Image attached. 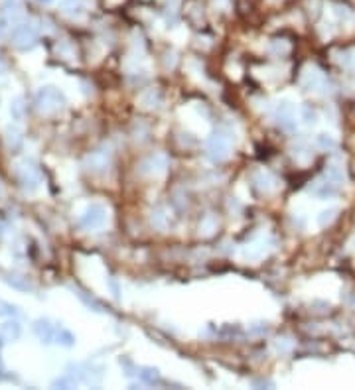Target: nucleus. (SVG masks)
I'll return each mask as SVG.
<instances>
[{
	"label": "nucleus",
	"mask_w": 355,
	"mask_h": 390,
	"mask_svg": "<svg viewBox=\"0 0 355 390\" xmlns=\"http://www.w3.org/2000/svg\"><path fill=\"white\" fill-rule=\"evenodd\" d=\"M324 178L327 181H332V183H336V185H341V183H343V170H341L340 165H336V164L325 165Z\"/></svg>",
	"instance_id": "nucleus-18"
},
{
	"label": "nucleus",
	"mask_w": 355,
	"mask_h": 390,
	"mask_svg": "<svg viewBox=\"0 0 355 390\" xmlns=\"http://www.w3.org/2000/svg\"><path fill=\"white\" fill-rule=\"evenodd\" d=\"M172 2H174V0H172Z\"/></svg>",
	"instance_id": "nucleus-39"
},
{
	"label": "nucleus",
	"mask_w": 355,
	"mask_h": 390,
	"mask_svg": "<svg viewBox=\"0 0 355 390\" xmlns=\"http://www.w3.org/2000/svg\"><path fill=\"white\" fill-rule=\"evenodd\" d=\"M168 164H170V160H168L166 154H160V152L152 154V156H148V158H144L140 162V174H144V176H160V174H164L168 170Z\"/></svg>",
	"instance_id": "nucleus-8"
},
{
	"label": "nucleus",
	"mask_w": 355,
	"mask_h": 390,
	"mask_svg": "<svg viewBox=\"0 0 355 390\" xmlns=\"http://www.w3.org/2000/svg\"><path fill=\"white\" fill-rule=\"evenodd\" d=\"M61 8H63L65 14H69V16H79L81 12H83V4H81V0H63Z\"/></svg>",
	"instance_id": "nucleus-24"
},
{
	"label": "nucleus",
	"mask_w": 355,
	"mask_h": 390,
	"mask_svg": "<svg viewBox=\"0 0 355 390\" xmlns=\"http://www.w3.org/2000/svg\"><path fill=\"white\" fill-rule=\"evenodd\" d=\"M270 49H276L278 53H286V51H288V45L284 44V42H278V40H276V42H272Z\"/></svg>",
	"instance_id": "nucleus-34"
},
{
	"label": "nucleus",
	"mask_w": 355,
	"mask_h": 390,
	"mask_svg": "<svg viewBox=\"0 0 355 390\" xmlns=\"http://www.w3.org/2000/svg\"><path fill=\"white\" fill-rule=\"evenodd\" d=\"M274 120L284 132H294L296 130V110L294 105L288 99H282L274 106Z\"/></svg>",
	"instance_id": "nucleus-3"
},
{
	"label": "nucleus",
	"mask_w": 355,
	"mask_h": 390,
	"mask_svg": "<svg viewBox=\"0 0 355 390\" xmlns=\"http://www.w3.org/2000/svg\"><path fill=\"white\" fill-rule=\"evenodd\" d=\"M10 113H12V117L14 119H22V115H24V105H22V99H16L12 106H10Z\"/></svg>",
	"instance_id": "nucleus-31"
},
{
	"label": "nucleus",
	"mask_w": 355,
	"mask_h": 390,
	"mask_svg": "<svg viewBox=\"0 0 355 390\" xmlns=\"http://www.w3.org/2000/svg\"><path fill=\"white\" fill-rule=\"evenodd\" d=\"M304 87L306 91H314V93H329V81L327 77L318 71V69H308L304 75Z\"/></svg>",
	"instance_id": "nucleus-9"
},
{
	"label": "nucleus",
	"mask_w": 355,
	"mask_h": 390,
	"mask_svg": "<svg viewBox=\"0 0 355 390\" xmlns=\"http://www.w3.org/2000/svg\"><path fill=\"white\" fill-rule=\"evenodd\" d=\"M207 156L213 162H225L231 156V134L227 130H215L207 138Z\"/></svg>",
	"instance_id": "nucleus-2"
},
{
	"label": "nucleus",
	"mask_w": 355,
	"mask_h": 390,
	"mask_svg": "<svg viewBox=\"0 0 355 390\" xmlns=\"http://www.w3.org/2000/svg\"><path fill=\"white\" fill-rule=\"evenodd\" d=\"M217 231V217L213 213H206L199 221V235L204 237H211Z\"/></svg>",
	"instance_id": "nucleus-15"
},
{
	"label": "nucleus",
	"mask_w": 355,
	"mask_h": 390,
	"mask_svg": "<svg viewBox=\"0 0 355 390\" xmlns=\"http://www.w3.org/2000/svg\"><path fill=\"white\" fill-rule=\"evenodd\" d=\"M300 119L304 120L306 126H314V124L318 122V115H316V110H314L310 105H302V108H300Z\"/></svg>",
	"instance_id": "nucleus-25"
},
{
	"label": "nucleus",
	"mask_w": 355,
	"mask_h": 390,
	"mask_svg": "<svg viewBox=\"0 0 355 390\" xmlns=\"http://www.w3.org/2000/svg\"><path fill=\"white\" fill-rule=\"evenodd\" d=\"M292 156H294L298 162H308L312 158V150L306 142H298L292 146Z\"/></svg>",
	"instance_id": "nucleus-19"
},
{
	"label": "nucleus",
	"mask_w": 355,
	"mask_h": 390,
	"mask_svg": "<svg viewBox=\"0 0 355 390\" xmlns=\"http://www.w3.org/2000/svg\"><path fill=\"white\" fill-rule=\"evenodd\" d=\"M12 42L22 49L34 47L36 42H38V28L34 24H30V22L18 24V26L12 28Z\"/></svg>",
	"instance_id": "nucleus-4"
},
{
	"label": "nucleus",
	"mask_w": 355,
	"mask_h": 390,
	"mask_svg": "<svg viewBox=\"0 0 355 390\" xmlns=\"http://www.w3.org/2000/svg\"><path fill=\"white\" fill-rule=\"evenodd\" d=\"M140 103L146 106V108H156V106L160 105V95H158V91H154V89L146 91V93L140 97Z\"/></svg>",
	"instance_id": "nucleus-22"
},
{
	"label": "nucleus",
	"mask_w": 355,
	"mask_h": 390,
	"mask_svg": "<svg viewBox=\"0 0 355 390\" xmlns=\"http://www.w3.org/2000/svg\"><path fill=\"white\" fill-rule=\"evenodd\" d=\"M20 333H22V327H20L18 321H6V323H2V327H0V335H2V339H6V341L18 339Z\"/></svg>",
	"instance_id": "nucleus-16"
},
{
	"label": "nucleus",
	"mask_w": 355,
	"mask_h": 390,
	"mask_svg": "<svg viewBox=\"0 0 355 390\" xmlns=\"http://www.w3.org/2000/svg\"><path fill=\"white\" fill-rule=\"evenodd\" d=\"M75 380L71 378H61V380H56V386H73Z\"/></svg>",
	"instance_id": "nucleus-36"
},
{
	"label": "nucleus",
	"mask_w": 355,
	"mask_h": 390,
	"mask_svg": "<svg viewBox=\"0 0 355 390\" xmlns=\"http://www.w3.org/2000/svg\"><path fill=\"white\" fill-rule=\"evenodd\" d=\"M138 376L142 378V380H146V382H154V380H158L160 378V373H158V369H152V367H142L140 369V373H138Z\"/></svg>",
	"instance_id": "nucleus-27"
},
{
	"label": "nucleus",
	"mask_w": 355,
	"mask_h": 390,
	"mask_svg": "<svg viewBox=\"0 0 355 390\" xmlns=\"http://www.w3.org/2000/svg\"><path fill=\"white\" fill-rule=\"evenodd\" d=\"M56 341L63 347H71L75 343V337H73V333H71V331L59 327V329L56 331Z\"/></svg>",
	"instance_id": "nucleus-26"
},
{
	"label": "nucleus",
	"mask_w": 355,
	"mask_h": 390,
	"mask_svg": "<svg viewBox=\"0 0 355 390\" xmlns=\"http://www.w3.org/2000/svg\"><path fill=\"white\" fill-rule=\"evenodd\" d=\"M85 168L91 174H107L111 168V150L103 146L99 150L91 152L85 158Z\"/></svg>",
	"instance_id": "nucleus-6"
},
{
	"label": "nucleus",
	"mask_w": 355,
	"mask_h": 390,
	"mask_svg": "<svg viewBox=\"0 0 355 390\" xmlns=\"http://www.w3.org/2000/svg\"><path fill=\"white\" fill-rule=\"evenodd\" d=\"M168 223H170V219H168V213L164 207H156V209L150 211V225L154 229L164 231V229H168Z\"/></svg>",
	"instance_id": "nucleus-13"
},
{
	"label": "nucleus",
	"mask_w": 355,
	"mask_h": 390,
	"mask_svg": "<svg viewBox=\"0 0 355 390\" xmlns=\"http://www.w3.org/2000/svg\"><path fill=\"white\" fill-rule=\"evenodd\" d=\"M38 2H44V4H47V2H52V0H38Z\"/></svg>",
	"instance_id": "nucleus-38"
},
{
	"label": "nucleus",
	"mask_w": 355,
	"mask_h": 390,
	"mask_svg": "<svg viewBox=\"0 0 355 390\" xmlns=\"http://www.w3.org/2000/svg\"><path fill=\"white\" fill-rule=\"evenodd\" d=\"M6 282L16 288V290H22V292H28L32 290V284L28 282V278H24V276H18V274H10L8 278H6Z\"/></svg>",
	"instance_id": "nucleus-20"
},
{
	"label": "nucleus",
	"mask_w": 355,
	"mask_h": 390,
	"mask_svg": "<svg viewBox=\"0 0 355 390\" xmlns=\"http://www.w3.org/2000/svg\"><path fill=\"white\" fill-rule=\"evenodd\" d=\"M338 189H340V185H336V183H332V181L324 180L316 181L314 183V187H312V191L318 195V197H322V199H327V197H334V195L338 193Z\"/></svg>",
	"instance_id": "nucleus-12"
},
{
	"label": "nucleus",
	"mask_w": 355,
	"mask_h": 390,
	"mask_svg": "<svg viewBox=\"0 0 355 390\" xmlns=\"http://www.w3.org/2000/svg\"><path fill=\"white\" fill-rule=\"evenodd\" d=\"M266 244H268V242H266L265 239L257 240V242H251V244L243 250V256H245V258H249V260H257V258H261V256L268 250V246H266Z\"/></svg>",
	"instance_id": "nucleus-14"
},
{
	"label": "nucleus",
	"mask_w": 355,
	"mask_h": 390,
	"mask_svg": "<svg viewBox=\"0 0 355 390\" xmlns=\"http://www.w3.org/2000/svg\"><path fill=\"white\" fill-rule=\"evenodd\" d=\"M75 292H77V296H79L81 300L85 301V303H87L89 308H93L95 312H103V310H101V303H99V301H97V300H93V298H89V296H87V294H85V292H83V290H79V288H77Z\"/></svg>",
	"instance_id": "nucleus-28"
},
{
	"label": "nucleus",
	"mask_w": 355,
	"mask_h": 390,
	"mask_svg": "<svg viewBox=\"0 0 355 390\" xmlns=\"http://www.w3.org/2000/svg\"><path fill=\"white\" fill-rule=\"evenodd\" d=\"M252 185H255V189L259 193H270V191L276 189V180L266 172H259V174L252 176Z\"/></svg>",
	"instance_id": "nucleus-10"
},
{
	"label": "nucleus",
	"mask_w": 355,
	"mask_h": 390,
	"mask_svg": "<svg viewBox=\"0 0 355 390\" xmlns=\"http://www.w3.org/2000/svg\"><path fill=\"white\" fill-rule=\"evenodd\" d=\"M316 146L322 148V150H334L336 148V138L327 132H320L316 136Z\"/></svg>",
	"instance_id": "nucleus-21"
},
{
	"label": "nucleus",
	"mask_w": 355,
	"mask_h": 390,
	"mask_svg": "<svg viewBox=\"0 0 355 390\" xmlns=\"http://www.w3.org/2000/svg\"><path fill=\"white\" fill-rule=\"evenodd\" d=\"M105 221H107V209L99 203H91L85 209V213L81 215L79 225L87 231H95V229H101L105 225Z\"/></svg>",
	"instance_id": "nucleus-5"
},
{
	"label": "nucleus",
	"mask_w": 355,
	"mask_h": 390,
	"mask_svg": "<svg viewBox=\"0 0 355 390\" xmlns=\"http://www.w3.org/2000/svg\"><path fill=\"white\" fill-rule=\"evenodd\" d=\"M65 106V97L63 93L56 87H44L36 95V108L42 115H56Z\"/></svg>",
	"instance_id": "nucleus-1"
},
{
	"label": "nucleus",
	"mask_w": 355,
	"mask_h": 390,
	"mask_svg": "<svg viewBox=\"0 0 355 390\" xmlns=\"http://www.w3.org/2000/svg\"><path fill=\"white\" fill-rule=\"evenodd\" d=\"M274 347H276V351H281V353H288V351H292L294 343H292L288 337H282V339H276Z\"/></svg>",
	"instance_id": "nucleus-30"
},
{
	"label": "nucleus",
	"mask_w": 355,
	"mask_h": 390,
	"mask_svg": "<svg viewBox=\"0 0 355 390\" xmlns=\"http://www.w3.org/2000/svg\"><path fill=\"white\" fill-rule=\"evenodd\" d=\"M6 14L8 16L20 14V4H18V0H6Z\"/></svg>",
	"instance_id": "nucleus-33"
},
{
	"label": "nucleus",
	"mask_w": 355,
	"mask_h": 390,
	"mask_svg": "<svg viewBox=\"0 0 355 390\" xmlns=\"http://www.w3.org/2000/svg\"><path fill=\"white\" fill-rule=\"evenodd\" d=\"M252 333H266L268 331V327H266V323H255L251 327Z\"/></svg>",
	"instance_id": "nucleus-35"
},
{
	"label": "nucleus",
	"mask_w": 355,
	"mask_h": 390,
	"mask_svg": "<svg viewBox=\"0 0 355 390\" xmlns=\"http://www.w3.org/2000/svg\"><path fill=\"white\" fill-rule=\"evenodd\" d=\"M338 213H340L338 207H327V209H324L320 215H318V225L322 227V229L327 227L332 221H334V219H336V215H338Z\"/></svg>",
	"instance_id": "nucleus-23"
},
{
	"label": "nucleus",
	"mask_w": 355,
	"mask_h": 390,
	"mask_svg": "<svg viewBox=\"0 0 355 390\" xmlns=\"http://www.w3.org/2000/svg\"><path fill=\"white\" fill-rule=\"evenodd\" d=\"M338 61H340L343 67H353V63H355L353 53H351V51H341L340 60H338Z\"/></svg>",
	"instance_id": "nucleus-32"
},
{
	"label": "nucleus",
	"mask_w": 355,
	"mask_h": 390,
	"mask_svg": "<svg viewBox=\"0 0 355 390\" xmlns=\"http://www.w3.org/2000/svg\"><path fill=\"white\" fill-rule=\"evenodd\" d=\"M4 71V61H2V58H0V73Z\"/></svg>",
	"instance_id": "nucleus-37"
},
{
	"label": "nucleus",
	"mask_w": 355,
	"mask_h": 390,
	"mask_svg": "<svg viewBox=\"0 0 355 390\" xmlns=\"http://www.w3.org/2000/svg\"><path fill=\"white\" fill-rule=\"evenodd\" d=\"M334 14L338 16L340 20H343V22H347L351 18V10L347 6H343V4H334Z\"/></svg>",
	"instance_id": "nucleus-29"
},
{
	"label": "nucleus",
	"mask_w": 355,
	"mask_h": 390,
	"mask_svg": "<svg viewBox=\"0 0 355 390\" xmlns=\"http://www.w3.org/2000/svg\"><path fill=\"white\" fill-rule=\"evenodd\" d=\"M18 181L22 183V187H24L26 191L38 189V185H40V181H42L40 170L32 164V162H28V160L22 162V164L18 165Z\"/></svg>",
	"instance_id": "nucleus-7"
},
{
	"label": "nucleus",
	"mask_w": 355,
	"mask_h": 390,
	"mask_svg": "<svg viewBox=\"0 0 355 390\" xmlns=\"http://www.w3.org/2000/svg\"><path fill=\"white\" fill-rule=\"evenodd\" d=\"M34 333H36L44 343H49L52 339H56V329H54V325H49L47 319H38V321L34 323Z\"/></svg>",
	"instance_id": "nucleus-11"
},
{
	"label": "nucleus",
	"mask_w": 355,
	"mask_h": 390,
	"mask_svg": "<svg viewBox=\"0 0 355 390\" xmlns=\"http://www.w3.org/2000/svg\"><path fill=\"white\" fill-rule=\"evenodd\" d=\"M22 142H24L22 132H20L16 126H8V128H6V144H8V148H10V150H18V148L22 146Z\"/></svg>",
	"instance_id": "nucleus-17"
}]
</instances>
